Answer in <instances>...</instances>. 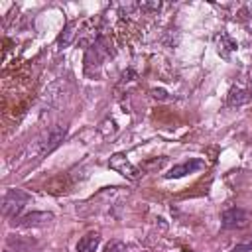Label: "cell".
<instances>
[{
	"mask_svg": "<svg viewBox=\"0 0 252 252\" xmlns=\"http://www.w3.org/2000/svg\"><path fill=\"white\" fill-rule=\"evenodd\" d=\"M220 222H222V228H244L248 224V213L240 207H232L222 213Z\"/></svg>",
	"mask_w": 252,
	"mask_h": 252,
	"instance_id": "4",
	"label": "cell"
},
{
	"mask_svg": "<svg viewBox=\"0 0 252 252\" xmlns=\"http://www.w3.org/2000/svg\"><path fill=\"white\" fill-rule=\"evenodd\" d=\"M104 252H126V244L120 242V240H112V242L106 246Z\"/></svg>",
	"mask_w": 252,
	"mask_h": 252,
	"instance_id": "9",
	"label": "cell"
},
{
	"mask_svg": "<svg viewBox=\"0 0 252 252\" xmlns=\"http://www.w3.org/2000/svg\"><path fill=\"white\" fill-rule=\"evenodd\" d=\"M217 39H219V53H220L222 57H228V53L236 49V43H234L226 33H220Z\"/></svg>",
	"mask_w": 252,
	"mask_h": 252,
	"instance_id": "8",
	"label": "cell"
},
{
	"mask_svg": "<svg viewBox=\"0 0 252 252\" xmlns=\"http://www.w3.org/2000/svg\"><path fill=\"white\" fill-rule=\"evenodd\" d=\"M100 244V234L98 232H87L79 242H77V252H94Z\"/></svg>",
	"mask_w": 252,
	"mask_h": 252,
	"instance_id": "7",
	"label": "cell"
},
{
	"mask_svg": "<svg viewBox=\"0 0 252 252\" xmlns=\"http://www.w3.org/2000/svg\"><path fill=\"white\" fill-rule=\"evenodd\" d=\"M65 134H67V128L61 126V124H55V126H51L49 130H45V132L33 142V156H45V154H49L51 150H55V148L63 142Z\"/></svg>",
	"mask_w": 252,
	"mask_h": 252,
	"instance_id": "1",
	"label": "cell"
},
{
	"mask_svg": "<svg viewBox=\"0 0 252 252\" xmlns=\"http://www.w3.org/2000/svg\"><path fill=\"white\" fill-rule=\"evenodd\" d=\"M108 165H110L114 171H118V173H122L124 177H128V179H136V177H138V169L126 159L124 154H114V156L110 158Z\"/></svg>",
	"mask_w": 252,
	"mask_h": 252,
	"instance_id": "5",
	"label": "cell"
},
{
	"mask_svg": "<svg viewBox=\"0 0 252 252\" xmlns=\"http://www.w3.org/2000/svg\"><path fill=\"white\" fill-rule=\"evenodd\" d=\"M161 8V4L159 2H140V10H146V12H156V10H159Z\"/></svg>",
	"mask_w": 252,
	"mask_h": 252,
	"instance_id": "10",
	"label": "cell"
},
{
	"mask_svg": "<svg viewBox=\"0 0 252 252\" xmlns=\"http://www.w3.org/2000/svg\"><path fill=\"white\" fill-rule=\"evenodd\" d=\"M30 201V195L22 189H10L4 199H2V213L4 217H16L24 207L26 203Z\"/></svg>",
	"mask_w": 252,
	"mask_h": 252,
	"instance_id": "2",
	"label": "cell"
},
{
	"mask_svg": "<svg viewBox=\"0 0 252 252\" xmlns=\"http://www.w3.org/2000/svg\"><path fill=\"white\" fill-rule=\"evenodd\" d=\"M203 167H205V161L199 159V158H193V159H187V161H183V163L173 165L163 177H165V179H179V177H185V175H189V173H195V171H199V169H203Z\"/></svg>",
	"mask_w": 252,
	"mask_h": 252,
	"instance_id": "3",
	"label": "cell"
},
{
	"mask_svg": "<svg viewBox=\"0 0 252 252\" xmlns=\"http://www.w3.org/2000/svg\"><path fill=\"white\" fill-rule=\"evenodd\" d=\"M49 220H53V215L51 213H30V215L22 217L18 220V224L20 226H37V224H45Z\"/></svg>",
	"mask_w": 252,
	"mask_h": 252,
	"instance_id": "6",
	"label": "cell"
}]
</instances>
